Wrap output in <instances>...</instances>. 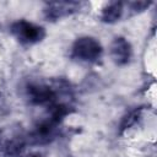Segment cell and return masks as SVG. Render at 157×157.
I'll return each instance as SVG.
<instances>
[{"label":"cell","instance_id":"obj_8","mask_svg":"<svg viewBox=\"0 0 157 157\" xmlns=\"http://www.w3.org/2000/svg\"><path fill=\"white\" fill-rule=\"evenodd\" d=\"M141 110H142V108H137V109L130 112L129 114H126V115L123 118L121 124H120V131H121V132H123L124 130L129 129L130 126H132V125L139 120L140 114H141Z\"/></svg>","mask_w":157,"mask_h":157},{"label":"cell","instance_id":"obj_1","mask_svg":"<svg viewBox=\"0 0 157 157\" xmlns=\"http://www.w3.org/2000/svg\"><path fill=\"white\" fill-rule=\"evenodd\" d=\"M102 54V45L92 37H81L72 45V56L82 61H96Z\"/></svg>","mask_w":157,"mask_h":157},{"label":"cell","instance_id":"obj_4","mask_svg":"<svg viewBox=\"0 0 157 157\" xmlns=\"http://www.w3.org/2000/svg\"><path fill=\"white\" fill-rule=\"evenodd\" d=\"M28 96L33 104H54L55 103V92L44 85H31L28 86Z\"/></svg>","mask_w":157,"mask_h":157},{"label":"cell","instance_id":"obj_9","mask_svg":"<svg viewBox=\"0 0 157 157\" xmlns=\"http://www.w3.org/2000/svg\"><path fill=\"white\" fill-rule=\"evenodd\" d=\"M31 157H42V156H40V155H32Z\"/></svg>","mask_w":157,"mask_h":157},{"label":"cell","instance_id":"obj_6","mask_svg":"<svg viewBox=\"0 0 157 157\" xmlns=\"http://www.w3.org/2000/svg\"><path fill=\"white\" fill-rule=\"evenodd\" d=\"M123 13V4L120 1L110 2L108 6L104 7L102 12V21L107 23H113L120 18Z\"/></svg>","mask_w":157,"mask_h":157},{"label":"cell","instance_id":"obj_7","mask_svg":"<svg viewBox=\"0 0 157 157\" xmlns=\"http://www.w3.org/2000/svg\"><path fill=\"white\" fill-rule=\"evenodd\" d=\"M70 113V109L67 105L65 104H59V103H54L50 105V118L49 120L54 124H58L63 120V118L65 115H67Z\"/></svg>","mask_w":157,"mask_h":157},{"label":"cell","instance_id":"obj_5","mask_svg":"<svg viewBox=\"0 0 157 157\" xmlns=\"http://www.w3.org/2000/svg\"><path fill=\"white\" fill-rule=\"evenodd\" d=\"M112 56H113L114 61L118 65L128 64L130 58H131L130 43L125 38H123V37L115 38L114 42L112 43Z\"/></svg>","mask_w":157,"mask_h":157},{"label":"cell","instance_id":"obj_2","mask_svg":"<svg viewBox=\"0 0 157 157\" xmlns=\"http://www.w3.org/2000/svg\"><path fill=\"white\" fill-rule=\"evenodd\" d=\"M11 32L23 44H32V43L39 42L45 36L43 27H39V26L27 22L25 20H20V21H16L15 23H12Z\"/></svg>","mask_w":157,"mask_h":157},{"label":"cell","instance_id":"obj_3","mask_svg":"<svg viewBox=\"0 0 157 157\" xmlns=\"http://www.w3.org/2000/svg\"><path fill=\"white\" fill-rule=\"evenodd\" d=\"M80 4L75 1H54L48 2L47 7L44 9L45 17L49 20H58L60 17L67 16L75 12L78 9Z\"/></svg>","mask_w":157,"mask_h":157}]
</instances>
